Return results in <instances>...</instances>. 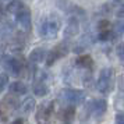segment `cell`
<instances>
[{
	"mask_svg": "<svg viewBox=\"0 0 124 124\" xmlns=\"http://www.w3.org/2000/svg\"><path fill=\"white\" fill-rule=\"evenodd\" d=\"M10 124H25V120H24V118H16V120H13Z\"/></svg>",
	"mask_w": 124,
	"mask_h": 124,
	"instance_id": "obj_25",
	"label": "cell"
},
{
	"mask_svg": "<svg viewBox=\"0 0 124 124\" xmlns=\"http://www.w3.org/2000/svg\"><path fill=\"white\" fill-rule=\"evenodd\" d=\"M32 91H34V93L36 96H39V98H43V96H46L47 93H49V86H47V84H45L43 81H36L34 84V86H32Z\"/></svg>",
	"mask_w": 124,
	"mask_h": 124,
	"instance_id": "obj_16",
	"label": "cell"
},
{
	"mask_svg": "<svg viewBox=\"0 0 124 124\" xmlns=\"http://www.w3.org/2000/svg\"><path fill=\"white\" fill-rule=\"evenodd\" d=\"M68 53V45L66 42H62V43H59V45L54 47V49H52L49 53H47V59H46V66L47 67H50L53 66L54 63L59 60V59H62L64 57L66 54Z\"/></svg>",
	"mask_w": 124,
	"mask_h": 124,
	"instance_id": "obj_6",
	"label": "cell"
},
{
	"mask_svg": "<svg viewBox=\"0 0 124 124\" xmlns=\"http://www.w3.org/2000/svg\"><path fill=\"white\" fill-rule=\"evenodd\" d=\"M0 91H4L6 89L7 84H8V75L6 73H1V77H0Z\"/></svg>",
	"mask_w": 124,
	"mask_h": 124,
	"instance_id": "obj_21",
	"label": "cell"
},
{
	"mask_svg": "<svg viewBox=\"0 0 124 124\" xmlns=\"http://www.w3.org/2000/svg\"><path fill=\"white\" fill-rule=\"evenodd\" d=\"M116 16L118 18H124V1H121L120 4H118L117 10H116Z\"/></svg>",
	"mask_w": 124,
	"mask_h": 124,
	"instance_id": "obj_23",
	"label": "cell"
},
{
	"mask_svg": "<svg viewBox=\"0 0 124 124\" xmlns=\"http://www.w3.org/2000/svg\"><path fill=\"white\" fill-rule=\"evenodd\" d=\"M116 54H117V57H118L120 64L124 67V43H118V45L116 46Z\"/></svg>",
	"mask_w": 124,
	"mask_h": 124,
	"instance_id": "obj_18",
	"label": "cell"
},
{
	"mask_svg": "<svg viewBox=\"0 0 124 124\" xmlns=\"http://www.w3.org/2000/svg\"><path fill=\"white\" fill-rule=\"evenodd\" d=\"M75 66L84 70H91L93 67V59L89 54H81L75 59Z\"/></svg>",
	"mask_w": 124,
	"mask_h": 124,
	"instance_id": "obj_13",
	"label": "cell"
},
{
	"mask_svg": "<svg viewBox=\"0 0 124 124\" xmlns=\"http://www.w3.org/2000/svg\"><path fill=\"white\" fill-rule=\"evenodd\" d=\"M16 21L25 32L31 31V13L28 8H24L18 14H16Z\"/></svg>",
	"mask_w": 124,
	"mask_h": 124,
	"instance_id": "obj_8",
	"label": "cell"
},
{
	"mask_svg": "<svg viewBox=\"0 0 124 124\" xmlns=\"http://www.w3.org/2000/svg\"><path fill=\"white\" fill-rule=\"evenodd\" d=\"M60 31V20L56 17V16H46L42 23H40L39 27V35L43 38V39H54Z\"/></svg>",
	"mask_w": 124,
	"mask_h": 124,
	"instance_id": "obj_1",
	"label": "cell"
},
{
	"mask_svg": "<svg viewBox=\"0 0 124 124\" xmlns=\"http://www.w3.org/2000/svg\"><path fill=\"white\" fill-rule=\"evenodd\" d=\"M3 66L13 77H20L23 73V63L17 57H3Z\"/></svg>",
	"mask_w": 124,
	"mask_h": 124,
	"instance_id": "obj_7",
	"label": "cell"
},
{
	"mask_svg": "<svg viewBox=\"0 0 124 124\" xmlns=\"http://www.w3.org/2000/svg\"><path fill=\"white\" fill-rule=\"evenodd\" d=\"M8 91L13 95H25L28 92V88L21 81H14V82H11V84L8 85Z\"/></svg>",
	"mask_w": 124,
	"mask_h": 124,
	"instance_id": "obj_14",
	"label": "cell"
},
{
	"mask_svg": "<svg viewBox=\"0 0 124 124\" xmlns=\"http://www.w3.org/2000/svg\"><path fill=\"white\" fill-rule=\"evenodd\" d=\"M35 106H36L35 99L31 98V96H28V98H25V99L23 101V103L20 105V112L23 113V114H29V113H32V110L35 109Z\"/></svg>",
	"mask_w": 124,
	"mask_h": 124,
	"instance_id": "obj_15",
	"label": "cell"
},
{
	"mask_svg": "<svg viewBox=\"0 0 124 124\" xmlns=\"http://www.w3.org/2000/svg\"><path fill=\"white\" fill-rule=\"evenodd\" d=\"M113 31L116 32V35H120L124 32V20L123 21H118V23L114 24V27H113Z\"/></svg>",
	"mask_w": 124,
	"mask_h": 124,
	"instance_id": "obj_20",
	"label": "cell"
},
{
	"mask_svg": "<svg viewBox=\"0 0 124 124\" xmlns=\"http://www.w3.org/2000/svg\"><path fill=\"white\" fill-rule=\"evenodd\" d=\"M46 59H47V52L45 49H42V47L34 49L28 56V60L31 64H40V63L46 62Z\"/></svg>",
	"mask_w": 124,
	"mask_h": 124,
	"instance_id": "obj_9",
	"label": "cell"
},
{
	"mask_svg": "<svg viewBox=\"0 0 124 124\" xmlns=\"http://www.w3.org/2000/svg\"><path fill=\"white\" fill-rule=\"evenodd\" d=\"M79 32V23L75 17H71L67 21V25H66V29H64V35L67 38H74L77 36Z\"/></svg>",
	"mask_w": 124,
	"mask_h": 124,
	"instance_id": "obj_12",
	"label": "cell"
},
{
	"mask_svg": "<svg viewBox=\"0 0 124 124\" xmlns=\"http://www.w3.org/2000/svg\"><path fill=\"white\" fill-rule=\"evenodd\" d=\"M98 29H99V32H102V31H109V29H112L110 21H107V20H102L101 23L98 24Z\"/></svg>",
	"mask_w": 124,
	"mask_h": 124,
	"instance_id": "obj_19",
	"label": "cell"
},
{
	"mask_svg": "<svg viewBox=\"0 0 124 124\" xmlns=\"http://www.w3.org/2000/svg\"><path fill=\"white\" fill-rule=\"evenodd\" d=\"M114 124H124V112H117L114 117Z\"/></svg>",
	"mask_w": 124,
	"mask_h": 124,
	"instance_id": "obj_22",
	"label": "cell"
},
{
	"mask_svg": "<svg viewBox=\"0 0 124 124\" xmlns=\"http://www.w3.org/2000/svg\"><path fill=\"white\" fill-rule=\"evenodd\" d=\"M60 98H62L67 105L79 106V105H82L85 102L86 93H85V91H82V89H71V88H67V89L62 91Z\"/></svg>",
	"mask_w": 124,
	"mask_h": 124,
	"instance_id": "obj_3",
	"label": "cell"
},
{
	"mask_svg": "<svg viewBox=\"0 0 124 124\" xmlns=\"http://www.w3.org/2000/svg\"><path fill=\"white\" fill-rule=\"evenodd\" d=\"M60 120L63 121V124H73L75 120V106L67 105L60 112Z\"/></svg>",
	"mask_w": 124,
	"mask_h": 124,
	"instance_id": "obj_10",
	"label": "cell"
},
{
	"mask_svg": "<svg viewBox=\"0 0 124 124\" xmlns=\"http://www.w3.org/2000/svg\"><path fill=\"white\" fill-rule=\"evenodd\" d=\"M17 107H20V103H18L17 98H16V95H8L4 96L3 98V101H1V112H6V110H8V112H13V110H16Z\"/></svg>",
	"mask_w": 124,
	"mask_h": 124,
	"instance_id": "obj_11",
	"label": "cell"
},
{
	"mask_svg": "<svg viewBox=\"0 0 124 124\" xmlns=\"http://www.w3.org/2000/svg\"><path fill=\"white\" fill-rule=\"evenodd\" d=\"M67 1H68V0H57V4H59V7H60V8H66V6H67Z\"/></svg>",
	"mask_w": 124,
	"mask_h": 124,
	"instance_id": "obj_24",
	"label": "cell"
},
{
	"mask_svg": "<svg viewBox=\"0 0 124 124\" xmlns=\"http://www.w3.org/2000/svg\"><path fill=\"white\" fill-rule=\"evenodd\" d=\"M54 102H47L39 105L36 110V123L38 124H52L53 116H54Z\"/></svg>",
	"mask_w": 124,
	"mask_h": 124,
	"instance_id": "obj_4",
	"label": "cell"
},
{
	"mask_svg": "<svg viewBox=\"0 0 124 124\" xmlns=\"http://www.w3.org/2000/svg\"><path fill=\"white\" fill-rule=\"evenodd\" d=\"M113 86H114V70L110 67L102 68L99 73V78L96 81L98 91L103 95H107L113 91Z\"/></svg>",
	"mask_w": 124,
	"mask_h": 124,
	"instance_id": "obj_2",
	"label": "cell"
},
{
	"mask_svg": "<svg viewBox=\"0 0 124 124\" xmlns=\"http://www.w3.org/2000/svg\"><path fill=\"white\" fill-rule=\"evenodd\" d=\"M24 8H25V6H24V3L21 0H11V1H8V4L6 6V11L8 14H18Z\"/></svg>",
	"mask_w": 124,
	"mask_h": 124,
	"instance_id": "obj_17",
	"label": "cell"
},
{
	"mask_svg": "<svg viewBox=\"0 0 124 124\" xmlns=\"http://www.w3.org/2000/svg\"><path fill=\"white\" fill-rule=\"evenodd\" d=\"M107 110V102L105 99H93L89 101L85 106V117L93 116L96 118H101Z\"/></svg>",
	"mask_w": 124,
	"mask_h": 124,
	"instance_id": "obj_5",
	"label": "cell"
}]
</instances>
